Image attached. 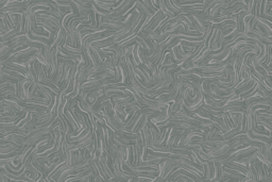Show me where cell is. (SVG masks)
<instances>
[{"label": "cell", "instance_id": "1", "mask_svg": "<svg viewBox=\"0 0 272 182\" xmlns=\"http://www.w3.org/2000/svg\"><path fill=\"white\" fill-rule=\"evenodd\" d=\"M135 4H136V7H137L138 10H139L144 16L150 17V16L152 15V11L149 10V7L144 5L143 2H141V1H135Z\"/></svg>", "mask_w": 272, "mask_h": 182}, {"label": "cell", "instance_id": "2", "mask_svg": "<svg viewBox=\"0 0 272 182\" xmlns=\"http://www.w3.org/2000/svg\"><path fill=\"white\" fill-rule=\"evenodd\" d=\"M259 112H260V111H259ZM258 115H264V116H266V114H262L261 112H260V113H259ZM267 116H268V120H269V121H271V115H270V114H268Z\"/></svg>", "mask_w": 272, "mask_h": 182}]
</instances>
